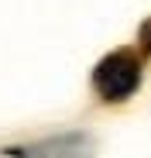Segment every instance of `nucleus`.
I'll return each mask as SVG.
<instances>
[{"label":"nucleus","mask_w":151,"mask_h":158,"mask_svg":"<svg viewBox=\"0 0 151 158\" xmlns=\"http://www.w3.org/2000/svg\"><path fill=\"white\" fill-rule=\"evenodd\" d=\"M141 55H151V21L141 28Z\"/></svg>","instance_id":"obj_3"},{"label":"nucleus","mask_w":151,"mask_h":158,"mask_svg":"<svg viewBox=\"0 0 151 158\" xmlns=\"http://www.w3.org/2000/svg\"><path fill=\"white\" fill-rule=\"evenodd\" d=\"M93 138L86 131H62L38 141H24L14 148H4L7 158H93Z\"/></svg>","instance_id":"obj_2"},{"label":"nucleus","mask_w":151,"mask_h":158,"mask_svg":"<svg viewBox=\"0 0 151 158\" xmlns=\"http://www.w3.org/2000/svg\"><path fill=\"white\" fill-rule=\"evenodd\" d=\"M89 83H93V93L103 103H127L144 83V55L137 48L107 52L93 65Z\"/></svg>","instance_id":"obj_1"}]
</instances>
